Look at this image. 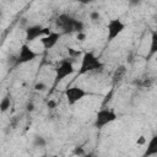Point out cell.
Segmentation results:
<instances>
[{
	"mask_svg": "<svg viewBox=\"0 0 157 157\" xmlns=\"http://www.w3.org/2000/svg\"><path fill=\"white\" fill-rule=\"evenodd\" d=\"M56 26L63 31L61 33L64 34H67V33H72V32H76V33H80V32H83V22L67 15V13H60L56 18Z\"/></svg>",
	"mask_w": 157,
	"mask_h": 157,
	"instance_id": "cell-1",
	"label": "cell"
},
{
	"mask_svg": "<svg viewBox=\"0 0 157 157\" xmlns=\"http://www.w3.org/2000/svg\"><path fill=\"white\" fill-rule=\"evenodd\" d=\"M104 64L99 60L98 56H96L92 52H85L81 59V64L78 67V75H85L92 71L102 70Z\"/></svg>",
	"mask_w": 157,
	"mask_h": 157,
	"instance_id": "cell-2",
	"label": "cell"
},
{
	"mask_svg": "<svg viewBox=\"0 0 157 157\" xmlns=\"http://www.w3.org/2000/svg\"><path fill=\"white\" fill-rule=\"evenodd\" d=\"M117 118H118V115H117V113H115L113 109L102 108V109H99V110L97 112L93 125H94V128H97V129H102V128H104L105 125H108V124L115 121Z\"/></svg>",
	"mask_w": 157,
	"mask_h": 157,
	"instance_id": "cell-3",
	"label": "cell"
},
{
	"mask_svg": "<svg viewBox=\"0 0 157 157\" xmlns=\"http://www.w3.org/2000/svg\"><path fill=\"white\" fill-rule=\"evenodd\" d=\"M74 72H75V69H74L72 61H70L67 58L66 59H63L60 61V64L55 67V80H54V82L55 83H59L64 78H66L67 76L72 75Z\"/></svg>",
	"mask_w": 157,
	"mask_h": 157,
	"instance_id": "cell-4",
	"label": "cell"
},
{
	"mask_svg": "<svg viewBox=\"0 0 157 157\" xmlns=\"http://www.w3.org/2000/svg\"><path fill=\"white\" fill-rule=\"evenodd\" d=\"M125 27H126V25L120 18L109 20L107 23V39H108V42H112L118 36H120L124 32Z\"/></svg>",
	"mask_w": 157,
	"mask_h": 157,
	"instance_id": "cell-5",
	"label": "cell"
},
{
	"mask_svg": "<svg viewBox=\"0 0 157 157\" xmlns=\"http://www.w3.org/2000/svg\"><path fill=\"white\" fill-rule=\"evenodd\" d=\"M88 94L90 93L80 86H72V87H69L65 90V98H66L69 105L76 104L77 102H80L81 99H83Z\"/></svg>",
	"mask_w": 157,
	"mask_h": 157,
	"instance_id": "cell-6",
	"label": "cell"
},
{
	"mask_svg": "<svg viewBox=\"0 0 157 157\" xmlns=\"http://www.w3.org/2000/svg\"><path fill=\"white\" fill-rule=\"evenodd\" d=\"M37 53L28 45V44H22L20 47V50H18V54L16 56V60H15V65H22V64H26V63H29L32 60H34L37 58Z\"/></svg>",
	"mask_w": 157,
	"mask_h": 157,
	"instance_id": "cell-7",
	"label": "cell"
},
{
	"mask_svg": "<svg viewBox=\"0 0 157 157\" xmlns=\"http://www.w3.org/2000/svg\"><path fill=\"white\" fill-rule=\"evenodd\" d=\"M43 31H44V27L42 25H31L28 27H26L25 29V38L28 43L31 42H34L36 39H40L44 34H43Z\"/></svg>",
	"mask_w": 157,
	"mask_h": 157,
	"instance_id": "cell-8",
	"label": "cell"
},
{
	"mask_svg": "<svg viewBox=\"0 0 157 157\" xmlns=\"http://www.w3.org/2000/svg\"><path fill=\"white\" fill-rule=\"evenodd\" d=\"M61 34H63L61 32H55V31H53L49 36L42 37L39 40H40V43L43 44L44 49H52L53 47L56 45V43H58L59 39L61 38Z\"/></svg>",
	"mask_w": 157,
	"mask_h": 157,
	"instance_id": "cell-9",
	"label": "cell"
},
{
	"mask_svg": "<svg viewBox=\"0 0 157 157\" xmlns=\"http://www.w3.org/2000/svg\"><path fill=\"white\" fill-rule=\"evenodd\" d=\"M156 155H157V135H153L146 144V148L142 157H151Z\"/></svg>",
	"mask_w": 157,
	"mask_h": 157,
	"instance_id": "cell-10",
	"label": "cell"
},
{
	"mask_svg": "<svg viewBox=\"0 0 157 157\" xmlns=\"http://www.w3.org/2000/svg\"><path fill=\"white\" fill-rule=\"evenodd\" d=\"M157 54V29L151 32V43H150V49L147 58H151Z\"/></svg>",
	"mask_w": 157,
	"mask_h": 157,
	"instance_id": "cell-11",
	"label": "cell"
},
{
	"mask_svg": "<svg viewBox=\"0 0 157 157\" xmlns=\"http://www.w3.org/2000/svg\"><path fill=\"white\" fill-rule=\"evenodd\" d=\"M10 105H11V98H10V96L7 94V96H5V97L1 99V102H0V110H1V113L7 112V110L10 109Z\"/></svg>",
	"mask_w": 157,
	"mask_h": 157,
	"instance_id": "cell-12",
	"label": "cell"
},
{
	"mask_svg": "<svg viewBox=\"0 0 157 157\" xmlns=\"http://www.w3.org/2000/svg\"><path fill=\"white\" fill-rule=\"evenodd\" d=\"M33 146L34 147H45L47 146V140L42 135H36L33 137Z\"/></svg>",
	"mask_w": 157,
	"mask_h": 157,
	"instance_id": "cell-13",
	"label": "cell"
},
{
	"mask_svg": "<svg viewBox=\"0 0 157 157\" xmlns=\"http://www.w3.org/2000/svg\"><path fill=\"white\" fill-rule=\"evenodd\" d=\"M72 155L76 156V157H85L87 153H86V150L82 146H76L72 150Z\"/></svg>",
	"mask_w": 157,
	"mask_h": 157,
	"instance_id": "cell-14",
	"label": "cell"
},
{
	"mask_svg": "<svg viewBox=\"0 0 157 157\" xmlns=\"http://www.w3.org/2000/svg\"><path fill=\"white\" fill-rule=\"evenodd\" d=\"M34 90H36V91H44V90H47V85H45L44 82L39 81V82H37V83L34 85Z\"/></svg>",
	"mask_w": 157,
	"mask_h": 157,
	"instance_id": "cell-15",
	"label": "cell"
},
{
	"mask_svg": "<svg viewBox=\"0 0 157 157\" xmlns=\"http://www.w3.org/2000/svg\"><path fill=\"white\" fill-rule=\"evenodd\" d=\"M99 17H101V13H99L98 11H92V12H90V18H91L92 21H97V20H99Z\"/></svg>",
	"mask_w": 157,
	"mask_h": 157,
	"instance_id": "cell-16",
	"label": "cell"
},
{
	"mask_svg": "<svg viewBox=\"0 0 157 157\" xmlns=\"http://www.w3.org/2000/svg\"><path fill=\"white\" fill-rule=\"evenodd\" d=\"M67 53H69V55L70 56H77V55H80L81 54V52L80 50H74L72 48H67Z\"/></svg>",
	"mask_w": 157,
	"mask_h": 157,
	"instance_id": "cell-17",
	"label": "cell"
},
{
	"mask_svg": "<svg viewBox=\"0 0 157 157\" xmlns=\"http://www.w3.org/2000/svg\"><path fill=\"white\" fill-rule=\"evenodd\" d=\"M136 144H137V145H140V146L146 145V144H147V142H146V137H145L144 135L139 136V137H137V140H136Z\"/></svg>",
	"mask_w": 157,
	"mask_h": 157,
	"instance_id": "cell-18",
	"label": "cell"
},
{
	"mask_svg": "<svg viewBox=\"0 0 157 157\" xmlns=\"http://www.w3.org/2000/svg\"><path fill=\"white\" fill-rule=\"evenodd\" d=\"M86 37H87V36H86L85 32H80V33L76 34V38H77L80 42H85V40H86Z\"/></svg>",
	"mask_w": 157,
	"mask_h": 157,
	"instance_id": "cell-19",
	"label": "cell"
},
{
	"mask_svg": "<svg viewBox=\"0 0 157 157\" xmlns=\"http://www.w3.org/2000/svg\"><path fill=\"white\" fill-rule=\"evenodd\" d=\"M47 107L49 109H54V108H56V102L54 99H49V102L47 103Z\"/></svg>",
	"mask_w": 157,
	"mask_h": 157,
	"instance_id": "cell-20",
	"label": "cell"
},
{
	"mask_svg": "<svg viewBox=\"0 0 157 157\" xmlns=\"http://www.w3.org/2000/svg\"><path fill=\"white\" fill-rule=\"evenodd\" d=\"M26 109H27L28 112H33V110H34V104H33V102H28L27 105H26Z\"/></svg>",
	"mask_w": 157,
	"mask_h": 157,
	"instance_id": "cell-21",
	"label": "cell"
},
{
	"mask_svg": "<svg viewBox=\"0 0 157 157\" xmlns=\"http://www.w3.org/2000/svg\"><path fill=\"white\" fill-rule=\"evenodd\" d=\"M49 157H59L58 155H52V156H49Z\"/></svg>",
	"mask_w": 157,
	"mask_h": 157,
	"instance_id": "cell-22",
	"label": "cell"
},
{
	"mask_svg": "<svg viewBox=\"0 0 157 157\" xmlns=\"http://www.w3.org/2000/svg\"><path fill=\"white\" fill-rule=\"evenodd\" d=\"M156 135H157V120H156Z\"/></svg>",
	"mask_w": 157,
	"mask_h": 157,
	"instance_id": "cell-23",
	"label": "cell"
},
{
	"mask_svg": "<svg viewBox=\"0 0 157 157\" xmlns=\"http://www.w3.org/2000/svg\"><path fill=\"white\" fill-rule=\"evenodd\" d=\"M40 157H48V156H47V155H43V156H40Z\"/></svg>",
	"mask_w": 157,
	"mask_h": 157,
	"instance_id": "cell-24",
	"label": "cell"
}]
</instances>
